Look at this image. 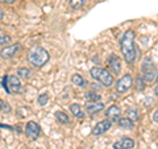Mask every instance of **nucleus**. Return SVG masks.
<instances>
[{"mask_svg": "<svg viewBox=\"0 0 158 149\" xmlns=\"http://www.w3.org/2000/svg\"><path fill=\"white\" fill-rule=\"evenodd\" d=\"M56 119H57V121L61 123V124H67L69 121H70L69 115H67V113H65V112H62V111L56 112Z\"/></svg>", "mask_w": 158, "mask_h": 149, "instance_id": "f3484780", "label": "nucleus"}, {"mask_svg": "<svg viewBox=\"0 0 158 149\" xmlns=\"http://www.w3.org/2000/svg\"><path fill=\"white\" fill-rule=\"evenodd\" d=\"M112 127V123L110 121V120H102V121H99L95 127L92 128V135L94 136H99V135H103V133H106L110 128Z\"/></svg>", "mask_w": 158, "mask_h": 149, "instance_id": "1a4fd4ad", "label": "nucleus"}, {"mask_svg": "<svg viewBox=\"0 0 158 149\" xmlns=\"http://www.w3.org/2000/svg\"><path fill=\"white\" fill-rule=\"evenodd\" d=\"M49 58L50 56L48 50L41 46H33L28 53V61L34 67H42L49 61Z\"/></svg>", "mask_w": 158, "mask_h": 149, "instance_id": "f03ea898", "label": "nucleus"}, {"mask_svg": "<svg viewBox=\"0 0 158 149\" xmlns=\"http://www.w3.org/2000/svg\"><path fill=\"white\" fill-rule=\"evenodd\" d=\"M145 86H144V81H142V77H138L137 78V90H144Z\"/></svg>", "mask_w": 158, "mask_h": 149, "instance_id": "b1692460", "label": "nucleus"}, {"mask_svg": "<svg viewBox=\"0 0 158 149\" xmlns=\"http://www.w3.org/2000/svg\"><path fill=\"white\" fill-rule=\"evenodd\" d=\"M157 78H158V77H157Z\"/></svg>", "mask_w": 158, "mask_h": 149, "instance_id": "c756f323", "label": "nucleus"}, {"mask_svg": "<svg viewBox=\"0 0 158 149\" xmlns=\"http://www.w3.org/2000/svg\"><path fill=\"white\" fill-rule=\"evenodd\" d=\"M70 111L73 112V115L78 117V119H83L85 117V112H83L82 107L79 106V104H71L70 106Z\"/></svg>", "mask_w": 158, "mask_h": 149, "instance_id": "4468645a", "label": "nucleus"}, {"mask_svg": "<svg viewBox=\"0 0 158 149\" xmlns=\"http://www.w3.org/2000/svg\"><path fill=\"white\" fill-rule=\"evenodd\" d=\"M156 94H157V95H158V86H157V88H156Z\"/></svg>", "mask_w": 158, "mask_h": 149, "instance_id": "c85d7f7f", "label": "nucleus"}, {"mask_svg": "<svg viewBox=\"0 0 158 149\" xmlns=\"http://www.w3.org/2000/svg\"><path fill=\"white\" fill-rule=\"evenodd\" d=\"M17 75H19L20 78L28 79L29 77L32 75V70H31V69H28V67H20L19 70H17Z\"/></svg>", "mask_w": 158, "mask_h": 149, "instance_id": "a211bd4d", "label": "nucleus"}, {"mask_svg": "<svg viewBox=\"0 0 158 149\" xmlns=\"http://www.w3.org/2000/svg\"><path fill=\"white\" fill-rule=\"evenodd\" d=\"M20 44H13V45H8L6 48L2 49V52H0V56H2V58L4 59H9L16 56V53L20 50Z\"/></svg>", "mask_w": 158, "mask_h": 149, "instance_id": "9d476101", "label": "nucleus"}, {"mask_svg": "<svg viewBox=\"0 0 158 149\" xmlns=\"http://www.w3.org/2000/svg\"><path fill=\"white\" fill-rule=\"evenodd\" d=\"M48 100H49V95L48 94H41V95L38 96V104L40 106H45V104L48 103Z\"/></svg>", "mask_w": 158, "mask_h": 149, "instance_id": "5701e85b", "label": "nucleus"}, {"mask_svg": "<svg viewBox=\"0 0 158 149\" xmlns=\"http://www.w3.org/2000/svg\"><path fill=\"white\" fill-rule=\"evenodd\" d=\"M25 133L31 140H36L40 136V133H41V128H40V126L36 121H28L25 127Z\"/></svg>", "mask_w": 158, "mask_h": 149, "instance_id": "0eeeda50", "label": "nucleus"}, {"mask_svg": "<svg viewBox=\"0 0 158 149\" xmlns=\"http://www.w3.org/2000/svg\"><path fill=\"white\" fill-rule=\"evenodd\" d=\"M3 88L8 94L19 92L21 90V82L16 75H6L3 78Z\"/></svg>", "mask_w": 158, "mask_h": 149, "instance_id": "39448f33", "label": "nucleus"}, {"mask_svg": "<svg viewBox=\"0 0 158 149\" xmlns=\"http://www.w3.org/2000/svg\"><path fill=\"white\" fill-rule=\"evenodd\" d=\"M86 96H87V99H88L90 102H99V100H100V96H99L98 94L92 92V91H91V92H87Z\"/></svg>", "mask_w": 158, "mask_h": 149, "instance_id": "4be33fe9", "label": "nucleus"}, {"mask_svg": "<svg viewBox=\"0 0 158 149\" xmlns=\"http://www.w3.org/2000/svg\"><path fill=\"white\" fill-rule=\"evenodd\" d=\"M106 116H107V120H110L111 123H116L121 119V110L117 106H111L106 111Z\"/></svg>", "mask_w": 158, "mask_h": 149, "instance_id": "9b49d317", "label": "nucleus"}, {"mask_svg": "<svg viewBox=\"0 0 158 149\" xmlns=\"http://www.w3.org/2000/svg\"><path fill=\"white\" fill-rule=\"evenodd\" d=\"M117 123H118V127L124 128V130H132V128L135 127V123H133L131 119H128V117H121Z\"/></svg>", "mask_w": 158, "mask_h": 149, "instance_id": "2eb2a0df", "label": "nucleus"}, {"mask_svg": "<svg viewBox=\"0 0 158 149\" xmlns=\"http://www.w3.org/2000/svg\"><path fill=\"white\" fill-rule=\"evenodd\" d=\"M2 19H3V11L0 9V20H2Z\"/></svg>", "mask_w": 158, "mask_h": 149, "instance_id": "cd10ccee", "label": "nucleus"}, {"mask_svg": "<svg viewBox=\"0 0 158 149\" xmlns=\"http://www.w3.org/2000/svg\"><path fill=\"white\" fill-rule=\"evenodd\" d=\"M108 67H110L111 73L115 74V75L120 74V71H121V61H120V58H118L116 54H111V57L108 58Z\"/></svg>", "mask_w": 158, "mask_h": 149, "instance_id": "6e6552de", "label": "nucleus"}, {"mask_svg": "<svg viewBox=\"0 0 158 149\" xmlns=\"http://www.w3.org/2000/svg\"><path fill=\"white\" fill-rule=\"evenodd\" d=\"M120 48L123 57L127 61L128 65H133L136 62V45H135V32L127 31L120 41Z\"/></svg>", "mask_w": 158, "mask_h": 149, "instance_id": "f257e3e1", "label": "nucleus"}, {"mask_svg": "<svg viewBox=\"0 0 158 149\" xmlns=\"http://www.w3.org/2000/svg\"><path fill=\"white\" fill-rule=\"evenodd\" d=\"M71 82L78 87H85V84H86L85 78H83L82 75H79V74H74V75L71 77Z\"/></svg>", "mask_w": 158, "mask_h": 149, "instance_id": "dca6fc26", "label": "nucleus"}, {"mask_svg": "<svg viewBox=\"0 0 158 149\" xmlns=\"http://www.w3.org/2000/svg\"><path fill=\"white\" fill-rule=\"evenodd\" d=\"M11 42V37L8 36V34L0 32V46L2 45H6V44H9Z\"/></svg>", "mask_w": 158, "mask_h": 149, "instance_id": "aec40b11", "label": "nucleus"}, {"mask_svg": "<svg viewBox=\"0 0 158 149\" xmlns=\"http://www.w3.org/2000/svg\"><path fill=\"white\" fill-rule=\"evenodd\" d=\"M69 3H70L71 8L74 9H78L83 6V3H85V0H69Z\"/></svg>", "mask_w": 158, "mask_h": 149, "instance_id": "412c9836", "label": "nucleus"}, {"mask_svg": "<svg viewBox=\"0 0 158 149\" xmlns=\"http://www.w3.org/2000/svg\"><path fill=\"white\" fill-rule=\"evenodd\" d=\"M90 74H91V77L95 79V81H98L99 83H102L103 86L110 87V86L113 84V75L108 70H106V69L94 66L90 70Z\"/></svg>", "mask_w": 158, "mask_h": 149, "instance_id": "7ed1b4c3", "label": "nucleus"}, {"mask_svg": "<svg viewBox=\"0 0 158 149\" xmlns=\"http://www.w3.org/2000/svg\"><path fill=\"white\" fill-rule=\"evenodd\" d=\"M153 120H154V121H158V111H156L154 113H153Z\"/></svg>", "mask_w": 158, "mask_h": 149, "instance_id": "a878e982", "label": "nucleus"}, {"mask_svg": "<svg viewBox=\"0 0 158 149\" xmlns=\"http://www.w3.org/2000/svg\"><path fill=\"white\" fill-rule=\"evenodd\" d=\"M135 140L131 137H123L121 140L113 144V149H133L135 148Z\"/></svg>", "mask_w": 158, "mask_h": 149, "instance_id": "f8f14e48", "label": "nucleus"}, {"mask_svg": "<svg viewBox=\"0 0 158 149\" xmlns=\"http://www.w3.org/2000/svg\"><path fill=\"white\" fill-rule=\"evenodd\" d=\"M103 108H104V104L100 103V102H88V103H87V106H86L87 112H88V113H91V115L103 111Z\"/></svg>", "mask_w": 158, "mask_h": 149, "instance_id": "ddd939ff", "label": "nucleus"}, {"mask_svg": "<svg viewBox=\"0 0 158 149\" xmlns=\"http://www.w3.org/2000/svg\"><path fill=\"white\" fill-rule=\"evenodd\" d=\"M142 78H144V81L148 82V83H153L157 79L158 77V73L156 70V66H154V62L152 61L150 58H146L144 59V62H142Z\"/></svg>", "mask_w": 158, "mask_h": 149, "instance_id": "20e7f679", "label": "nucleus"}, {"mask_svg": "<svg viewBox=\"0 0 158 149\" xmlns=\"http://www.w3.org/2000/svg\"><path fill=\"white\" fill-rule=\"evenodd\" d=\"M125 113H127V117H128V119H131L133 123L138 120V113H137V111L135 110V108H128Z\"/></svg>", "mask_w": 158, "mask_h": 149, "instance_id": "6ab92c4d", "label": "nucleus"}, {"mask_svg": "<svg viewBox=\"0 0 158 149\" xmlns=\"http://www.w3.org/2000/svg\"><path fill=\"white\" fill-rule=\"evenodd\" d=\"M133 86V78L131 74H125V75H123L118 81L116 82V91L117 92H127L129 88Z\"/></svg>", "mask_w": 158, "mask_h": 149, "instance_id": "423d86ee", "label": "nucleus"}, {"mask_svg": "<svg viewBox=\"0 0 158 149\" xmlns=\"http://www.w3.org/2000/svg\"><path fill=\"white\" fill-rule=\"evenodd\" d=\"M15 0H0V3H4V4H12Z\"/></svg>", "mask_w": 158, "mask_h": 149, "instance_id": "393cba45", "label": "nucleus"}, {"mask_svg": "<svg viewBox=\"0 0 158 149\" xmlns=\"http://www.w3.org/2000/svg\"><path fill=\"white\" fill-rule=\"evenodd\" d=\"M4 104H6V103H4L2 99H0V111H3V110H4Z\"/></svg>", "mask_w": 158, "mask_h": 149, "instance_id": "bb28decb", "label": "nucleus"}]
</instances>
